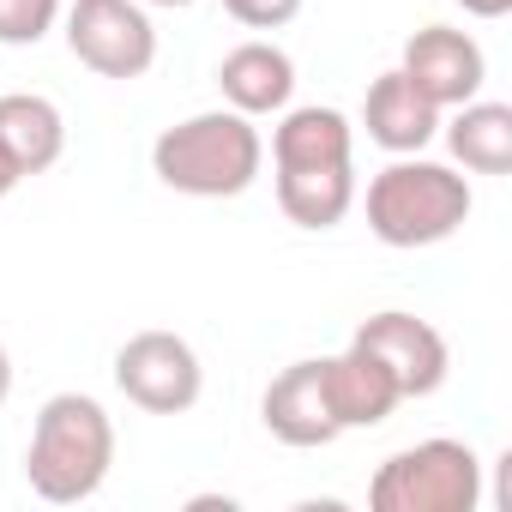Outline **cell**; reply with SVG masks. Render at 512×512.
Instances as JSON below:
<instances>
[{
    "instance_id": "ffe728a7",
    "label": "cell",
    "mask_w": 512,
    "mask_h": 512,
    "mask_svg": "<svg viewBox=\"0 0 512 512\" xmlns=\"http://www.w3.org/2000/svg\"><path fill=\"white\" fill-rule=\"evenodd\" d=\"M19 181H25V175H19V169H13V157H7V151H0V199H7V193H13V187H19Z\"/></svg>"
},
{
    "instance_id": "6da1fadb",
    "label": "cell",
    "mask_w": 512,
    "mask_h": 512,
    "mask_svg": "<svg viewBox=\"0 0 512 512\" xmlns=\"http://www.w3.org/2000/svg\"><path fill=\"white\" fill-rule=\"evenodd\" d=\"M151 169L169 193H187V199H235L260 181L266 169V139L253 127V115H235L229 103L223 109H205V115H187L175 127L157 133L151 145Z\"/></svg>"
},
{
    "instance_id": "277c9868",
    "label": "cell",
    "mask_w": 512,
    "mask_h": 512,
    "mask_svg": "<svg viewBox=\"0 0 512 512\" xmlns=\"http://www.w3.org/2000/svg\"><path fill=\"white\" fill-rule=\"evenodd\" d=\"M368 506L374 512H476L482 458L464 440H416L374 470Z\"/></svg>"
},
{
    "instance_id": "3957f363",
    "label": "cell",
    "mask_w": 512,
    "mask_h": 512,
    "mask_svg": "<svg viewBox=\"0 0 512 512\" xmlns=\"http://www.w3.org/2000/svg\"><path fill=\"white\" fill-rule=\"evenodd\" d=\"M470 181L452 163L398 157L368 181V229L386 247H440L470 223Z\"/></svg>"
},
{
    "instance_id": "7a4b0ae2",
    "label": "cell",
    "mask_w": 512,
    "mask_h": 512,
    "mask_svg": "<svg viewBox=\"0 0 512 512\" xmlns=\"http://www.w3.org/2000/svg\"><path fill=\"white\" fill-rule=\"evenodd\" d=\"M115 464V422L85 392H55L37 410L31 446H25V482L49 506H79L109 482Z\"/></svg>"
},
{
    "instance_id": "5bb4252c",
    "label": "cell",
    "mask_w": 512,
    "mask_h": 512,
    "mask_svg": "<svg viewBox=\"0 0 512 512\" xmlns=\"http://www.w3.org/2000/svg\"><path fill=\"white\" fill-rule=\"evenodd\" d=\"M356 133L338 109H284V121L272 127V169H326V163H350Z\"/></svg>"
},
{
    "instance_id": "7c38bea8",
    "label": "cell",
    "mask_w": 512,
    "mask_h": 512,
    "mask_svg": "<svg viewBox=\"0 0 512 512\" xmlns=\"http://www.w3.org/2000/svg\"><path fill=\"white\" fill-rule=\"evenodd\" d=\"M326 404H332L338 428L350 434V428H380L404 404V392H398V380L386 374L380 356L350 344L344 356H326Z\"/></svg>"
},
{
    "instance_id": "d6986e66",
    "label": "cell",
    "mask_w": 512,
    "mask_h": 512,
    "mask_svg": "<svg viewBox=\"0 0 512 512\" xmlns=\"http://www.w3.org/2000/svg\"><path fill=\"white\" fill-rule=\"evenodd\" d=\"M458 7H464L470 19H506V13H512V0H458Z\"/></svg>"
},
{
    "instance_id": "ac0fdd59",
    "label": "cell",
    "mask_w": 512,
    "mask_h": 512,
    "mask_svg": "<svg viewBox=\"0 0 512 512\" xmlns=\"http://www.w3.org/2000/svg\"><path fill=\"white\" fill-rule=\"evenodd\" d=\"M223 13L247 31H284L302 13V0H223Z\"/></svg>"
},
{
    "instance_id": "8fae6325",
    "label": "cell",
    "mask_w": 512,
    "mask_h": 512,
    "mask_svg": "<svg viewBox=\"0 0 512 512\" xmlns=\"http://www.w3.org/2000/svg\"><path fill=\"white\" fill-rule=\"evenodd\" d=\"M440 115H446V109H434V103L404 79V67L380 73V79L368 85V97H362V127H368V139H374L380 151H392V157H416V151L440 133Z\"/></svg>"
},
{
    "instance_id": "52a82bcc",
    "label": "cell",
    "mask_w": 512,
    "mask_h": 512,
    "mask_svg": "<svg viewBox=\"0 0 512 512\" xmlns=\"http://www.w3.org/2000/svg\"><path fill=\"white\" fill-rule=\"evenodd\" d=\"M350 344H362L368 356H380V362H386V374L398 380V392H404V398H434V392L446 386V368H452L446 338H440L428 320L404 314V308L368 314V320L356 326V338H350Z\"/></svg>"
},
{
    "instance_id": "e0dca14e",
    "label": "cell",
    "mask_w": 512,
    "mask_h": 512,
    "mask_svg": "<svg viewBox=\"0 0 512 512\" xmlns=\"http://www.w3.org/2000/svg\"><path fill=\"white\" fill-rule=\"evenodd\" d=\"M61 0H0V49H31L55 31Z\"/></svg>"
},
{
    "instance_id": "44dd1931",
    "label": "cell",
    "mask_w": 512,
    "mask_h": 512,
    "mask_svg": "<svg viewBox=\"0 0 512 512\" xmlns=\"http://www.w3.org/2000/svg\"><path fill=\"white\" fill-rule=\"evenodd\" d=\"M7 392H13V356H7V344H0V404H7Z\"/></svg>"
},
{
    "instance_id": "2e32d148",
    "label": "cell",
    "mask_w": 512,
    "mask_h": 512,
    "mask_svg": "<svg viewBox=\"0 0 512 512\" xmlns=\"http://www.w3.org/2000/svg\"><path fill=\"white\" fill-rule=\"evenodd\" d=\"M446 145L470 175H506L512 169V109L482 103V97L458 103V115L446 127Z\"/></svg>"
},
{
    "instance_id": "5b68a950",
    "label": "cell",
    "mask_w": 512,
    "mask_h": 512,
    "mask_svg": "<svg viewBox=\"0 0 512 512\" xmlns=\"http://www.w3.org/2000/svg\"><path fill=\"white\" fill-rule=\"evenodd\" d=\"M67 49L97 79H145L157 61V31H151L139 0H73Z\"/></svg>"
},
{
    "instance_id": "4fadbf2b",
    "label": "cell",
    "mask_w": 512,
    "mask_h": 512,
    "mask_svg": "<svg viewBox=\"0 0 512 512\" xmlns=\"http://www.w3.org/2000/svg\"><path fill=\"white\" fill-rule=\"evenodd\" d=\"M0 151L13 157L19 175H43L61 163L67 151V121L49 97L37 91H13V97H0Z\"/></svg>"
},
{
    "instance_id": "30bf717a",
    "label": "cell",
    "mask_w": 512,
    "mask_h": 512,
    "mask_svg": "<svg viewBox=\"0 0 512 512\" xmlns=\"http://www.w3.org/2000/svg\"><path fill=\"white\" fill-rule=\"evenodd\" d=\"M217 91L235 115H284L296 97V61L278 43H241L217 61Z\"/></svg>"
},
{
    "instance_id": "8992f818",
    "label": "cell",
    "mask_w": 512,
    "mask_h": 512,
    "mask_svg": "<svg viewBox=\"0 0 512 512\" xmlns=\"http://www.w3.org/2000/svg\"><path fill=\"white\" fill-rule=\"evenodd\" d=\"M115 386L145 416H181V410L199 404L205 368H199L187 338H175V332H133L115 350Z\"/></svg>"
},
{
    "instance_id": "9a60e30c",
    "label": "cell",
    "mask_w": 512,
    "mask_h": 512,
    "mask_svg": "<svg viewBox=\"0 0 512 512\" xmlns=\"http://www.w3.org/2000/svg\"><path fill=\"white\" fill-rule=\"evenodd\" d=\"M278 205L296 229H338L356 205V169L326 163V169H278Z\"/></svg>"
},
{
    "instance_id": "ba28073f",
    "label": "cell",
    "mask_w": 512,
    "mask_h": 512,
    "mask_svg": "<svg viewBox=\"0 0 512 512\" xmlns=\"http://www.w3.org/2000/svg\"><path fill=\"white\" fill-rule=\"evenodd\" d=\"M404 79L434 103V109H458L470 97H482V79H488V55L470 31H452V25H422L410 43H404Z\"/></svg>"
},
{
    "instance_id": "9c48e42d",
    "label": "cell",
    "mask_w": 512,
    "mask_h": 512,
    "mask_svg": "<svg viewBox=\"0 0 512 512\" xmlns=\"http://www.w3.org/2000/svg\"><path fill=\"white\" fill-rule=\"evenodd\" d=\"M260 422L272 440L296 446V452H314V446H332L344 428L326 404V356H308V362H290L266 398H260Z\"/></svg>"
},
{
    "instance_id": "7402d4cb",
    "label": "cell",
    "mask_w": 512,
    "mask_h": 512,
    "mask_svg": "<svg viewBox=\"0 0 512 512\" xmlns=\"http://www.w3.org/2000/svg\"><path fill=\"white\" fill-rule=\"evenodd\" d=\"M139 7H193V0H139Z\"/></svg>"
}]
</instances>
